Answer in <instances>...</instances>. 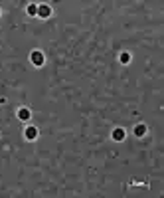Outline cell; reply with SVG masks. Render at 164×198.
Here are the masks:
<instances>
[{
    "label": "cell",
    "instance_id": "cell-1",
    "mask_svg": "<svg viewBox=\"0 0 164 198\" xmlns=\"http://www.w3.org/2000/svg\"><path fill=\"white\" fill-rule=\"evenodd\" d=\"M30 57H32V61L36 63V66H42V63H44V56H42L40 52H34Z\"/></svg>",
    "mask_w": 164,
    "mask_h": 198
},
{
    "label": "cell",
    "instance_id": "cell-5",
    "mask_svg": "<svg viewBox=\"0 0 164 198\" xmlns=\"http://www.w3.org/2000/svg\"><path fill=\"white\" fill-rule=\"evenodd\" d=\"M26 135H28L30 139H32V137H36V129H32V127H30L28 131H26Z\"/></svg>",
    "mask_w": 164,
    "mask_h": 198
},
{
    "label": "cell",
    "instance_id": "cell-4",
    "mask_svg": "<svg viewBox=\"0 0 164 198\" xmlns=\"http://www.w3.org/2000/svg\"><path fill=\"white\" fill-rule=\"evenodd\" d=\"M113 137H115V139H123V137H125V133H123L121 129H117V131L113 133Z\"/></svg>",
    "mask_w": 164,
    "mask_h": 198
},
{
    "label": "cell",
    "instance_id": "cell-2",
    "mask_svg": "<svg viewBox=\"0 0 164 198\" xmlns=\"http://www.w3.org/2000/svg\"><path fill=\"white\" fill-rule=\"evenodd\" d=\"M38 14L42 16V18H47V16L52 14V10L47 8V6H40V8H38Z\"/></svg>",
    "mask_w": 164,
    "mask_h": 198
},
{
    "label": "cell",
    "instance_id": "cell-6",
    "mask_svg": "<svg viewBox=\"0 0 164 198\" xmlns=\"http://www.w3.org/2000/svg\"><path fill=\"white\" fill-rule=\"evenodd\" d=\"M142 133H144V125H138L136 127V135H142Z\"/></svg>",
    "mask_w": 164,
    "mask_h": 198
},
{
    "label": "cell",
    "instance_id": "cell-7",
    "mask_svg": "<svg viewBox=\"0 0 164 198\" xmlns=\"http://www.w3.org/2000/svg\"><path fill=\"white\" fill-rule=\"evenodd\" d=\"M28 12H30V14H38V8H36V6H28Z\"/></svg>",
    "mask_w": 164,
    "mask_h": 198
},
{
    "label": "cell",
    "instance_id": "cell-3",
    "mask_svg": "<svg viewBox=\"0 0 164 198\" xmlns=\"http://www.w3.org/2000/svg\"><path fill=\"white\" fill-rule=\"evenodd\" d=\"M18 117L20 119H28L30 117V111H28V109H20V111H18Z\"/></svg>",
    "mask_w": 164,
    "mask_h": 198
}]
</instances>
